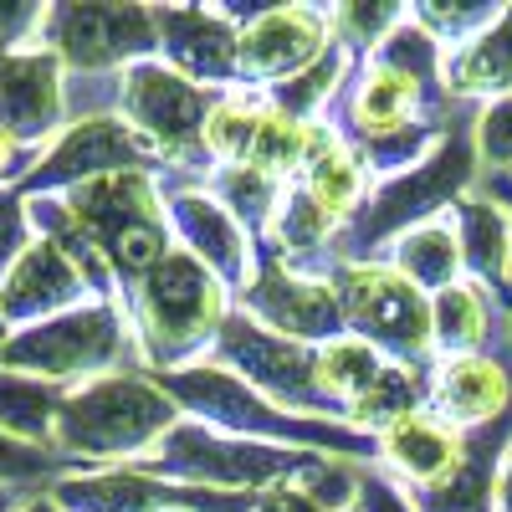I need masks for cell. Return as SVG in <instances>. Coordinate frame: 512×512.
I'll list each match as a JSON object with an SVG mask.
<instances>
[{
  "instance_id": "cell-1",
  "label": "cell",
  "mask_w": 512,
  "mask_h": 512,
  "mask_svg": "<svg viewBox=\"0 0 512 512\" xmlns=\"http://www.w3.org/2000/svg\"><path fill=\"white\" fill-rule=\"evenodd\" d=\"M159 390L241 441H267V446H292V451H349V456H379L374 431H359L349 420H308L272 405L262 390H251L241 374L226 364H190V369H159Z\"/></svg>"
},
{
  "instance_id": "cell-2",
  "label": "cell",
  "mask_w": 512,
  "mask_h": 512,
  "mask_svg": "<svg viewBox=\"0 0 512 512\" xmlns=\"http://www.w3.org/2000/svg\"><path fill=\"white\" fill-rule=\"evenodd\" d=\"M175 425L180 410L159 390V379L98 374L62 400L52 446L77 461H123V456H149Z\"/></svg>"
},
{
  "instance_id": "cell-3",
  "label": "cell",
  "mask_w": 512,
  "mask_h": 512,
  "mask_svg": "<svg viewBox=\"0 0 512 512\" xmlns=\"http://www.w3.org/2000/svg\"><path fill=\"white\" fill-rule=\"evenodd\" d=\"M67 216L88 236L103 262L118 277H149L175 246H169V216L159 210L149 169H123V175H103L67 190Z\"/></svg>"
},
{
  "instance_id": "cell-4",
  "label": "cell",
  "mask_w": 512,
  "mask_h": 512,
  "mask_svg": "<svg viewBox=\"0 0 512 512\" xmlns=\"http://www.w3.org/2000/svg\"><path fill=\"white\" fill-rule=\"evenodd\" d=\"M226 318V282L185 246H175L149 277H139V333L149 364L159 369L200 354L205 344L216 349Z\"/></svg>"
},
{
  "instance_id": "cell-5",
  "label": "cell",
  "mask_w": 512,
  "mask_h": 512,
  "mask_svg": "<svg viewBox=\"0 0 512 512\" xmlns=\"http://www.w3.org/2000/svg\"><path fill=\"white\" fill-rule=\"evenodd\" d=\"M313 451H292V446H267V441H241V436H221L210 425H175L149 456L139 472L149 477H175L185 487H226L241 497H262L272 487H282L297 466Z\"/></svg>"
},
{
  "instance_id": "cell-6",
  "label": "cell",
  "mask_w": 512,
  "mask_h": 512,
  "mask_svg": "<svg viewBox=\"0 0 512 512\" xmlns=\"http://www.w3.org/2000/svg\"><path fill=\"white\" fill-rule=\"evenodd\" d=\"M338 303H344L349 333H359L364 344L379 354H390L395 364H420L436 349L431 333V297L415 282H405L390 262H344L333 272Z\"/></svg>"
},
{
  "instance_id": "cell-7",
  "label": "cell",
  "mask_w": 512,
  "mask_h": 512,
  "mask_svg": "<svg viewBox=\"0 0 512 512\" xmlns=\"http://www.w3.org/2000/svg\"><path fill=\"white\" fill-rule=\"evenodd\" d=\"M216 359L241 374L251 390H262L272 405L308 415V420H338V405L328 400L323 379H318V349L292 344V338L267 333L256 318L231 313L216 333Z\"/></svg>"
},
{
  "instance_id": "cell-8",
  "label": "cell",
  "mask_w": 512,
  "mask_h": 512,
  "mask_svg": "<svg viewBox=\"0 0 512 512\" xmlns=\"http://www.w3.org/2000/svg\"><path fill=\"white\" fill-rule=\"evenodd\" d=\"M477 180V139H461L446 134L441 149L425 159L410 175L390 180L384 190H374L364 200V210L354 216V241L374 246V236H390V231H415L425 221H436V210H451Z\"/></svg>"
},
{
  "instance_id": "cell-9",
  "label": "cell",
  "mask_w": 512,
  "mask_h": 512,
  "mask_svg": "<svg viewBox=\"0 0 512 512\" xmlns=\"http://www.w3.org/2000/svg\"><path fill=\"white\" fill-rule=\"evenodd\" d=\"M118 354H123V318H118V308L93 303V308H72L62 318H47L36 328H21L6 344L0 364L16 374H36L47 384H62L77 374L98 379V369H108Z\"/></svg>"
},
{
  "instance_id": "cell-10",
  "label": "cell",
  "mask_w": 512,
  "mask_h": 512,
  "mask_svg": "<svg viewBox=\"0 0 512 512\" xmlns=\"http://www.w3.org/2000/svg\"><path fill=\"white\" fill-rule=\"evenodd\" d=\"M47 41L62 67L103 72V67H134L159 52V26L144 6H108V0H82V6L47 11Z\"/></svg>"
},
{
  "instance_id": "cell-11",
  "label": "cell",
  "mask_w": 512,
  "mask_h": 512,
  "mask_svg": "<svg viewBox=\"0 0 512 512\" xmlns=\"http://www.w3.org/2000/svg\"><path fill=\"white\" fill-rule=\"evenodd\" d=\"M246 318H256L267 333L308 344V349H323L338 333H349L338 287L323 277H308V272H292L277 251H267L256 262V277L246 287Z\"/></svg>"
},
{
  "instance_id": "cell-12",
  "label": "cell",
  "mask_w": 512,
  "mask_h": 512,
  "mask_svg": "<svg viewBox=\"0 0 512 512\" xmlns=\"http://www.w3.org/2000/svg\"><path fill=\"white\" fill-rule=\"evenodd\" d=\"M210 108H216V93L190 82L169 62H134L123 72V118L134 123L159 154L200 149Z\"/></svg>"
},
{
  "instance_id": "cell-13",
  "label": "cell",
  "mask_w": 512,
  "mask_h": 512,
  "mask_svg": "<svg viewBox=\"0 0 512 512\" xmlns=\"http://www.w3.org/2000/svg\"><path fill=\"white\" fill-rule=\"evenodd\" d=\"M154 159H164V154L134 123H123L113 113H93V118H77L52 144V154L26 175V190H62V185L77 190L103 175H123V169H149Z\"/></svg>"
},
{
  "instance_id": "cell-14",
  "label": "cell",
  "mask_w": 512,
  "mask_h": 512,
  "mask_svg": "<svg viewBox=\"0 0 512 512\" xmlns=\"http://www.w3.org/2000/svg\"><path fill=\"white\" fill-rule=\"evenodd\" d=\"M52 502L62 512H241L256 507V497L236 492H200V487H169L149 472H93V477H67L57 482Z\"/></svg>"
},
{
  "instance_id": "cell-15",
  "label": "cell",
  "mask_w": 512,
  "mask_h": 512,
  "mask_svg": "<svg viewBox=\"0 0 512 512\" xmlns=\"http://www.w3.org/2000/svg\"><path fill=\"white\" fill-rule=\"evenodd\" d=\"M333 16L313 11V6H277L262 11L241 26V52H236V77L246 82H292L297 72H308L328 47H333Z\"/></svg>"
},
{
  "instance_id": "cell-16",
  "label": "cell",
  "mask_w": 512,
  "mask_h": 512,
  "mask_svg": "<svg viewBox=\"0 0 512 512\" xmlns=\"http://www.w3.org/2000/svg\"><path fill=\"white\" fill-rule=\"evenodd\" d=\"M62 123V62L57 52H0V134L36 144Z\"/></svg>"
},
{
  "instance_id": "cell-17",
  "label": "cell",
  "mask_w": 512,
  "mask_h": 512,
  "mask_svg": "<svg viewBox=\"0 0 512 512\" xmlns=\"http://www.w3.org/2000/svg\"><path fill=\"white\" fill-rule=\"evenodd\" d=\"M82 287H88V277L77 272V262L47 236H36L21 262L6 272V282H0V313H6V323H47V318H62L72 313V303L82 297Z\"/></svg>"
},
{
  "instance_id": "cell-18",
  "label": "cell",
  "mask_w": 512,
  "mask_h": 512,
  "mask_svg": "<svg viewBox=\"0 0 512 512\" xmlns=\"http://www.w3.org/2000/svg\"><path fill=\"white\" fill-rule=\"evenodd\" d=\"M164 216H169V231H180L185 251L200 256V262L216 272L226 287H251L256 267H251V241H246V226L231 216V210L216 200V195H205V190H185L164 205Z\"/></svg>"
},
{
  "instance_id": "cell-19",
  "label": "cell",
  "mask_w": 512,
  "mask_h": 512,
  "mask_svg": "<svg viewBox=\"0 0 512 512\" xmlns=\"http://www.w3.org/2000/svg\"><path fill=\"white\" fill-rule=\"evenodd\" d=\"M159 47L169 67L185 72L190 82H226L236 77V52H241V26L226 11H154Z\"/></svg>"
},
{
  "instance_id": "cell-20",
  "label": "cell",
  "mask_w": 512,
  "mask_h": 512,
  "mask_svg": "<svg viewBox=\"0 0 512 512\" xmlns=\"http://www.w3.org/2000/svg\"><path fill=\"white\" fill-rule=\"evenodd\" d=\"M507 400H512V374L482 354L446 359L431 379V415H441L461 436L487 431L497 415H507Z\"/></svg>"
},
{
  "instance_id": "cell-21",
  "label": "cell",
  "mask_w": 512,
  "mask_h": 512,
  "mask_svg": "<svg viewBox=\"0 0 512 512\" xmlns=\"http://www.w3.org/2000/svg\"><path fill=\"white\" fill-rule=\"evenodd\" d=\"M374 441H379V461L390 466V472L410 477L415 492L451 477L461 451H466V436L451 431V425L431 410H410V415L390 420L384 431H374Z\"/></svg>"
},
{
  "instance_id": "cell-22",
  "label": "cell",
  "mask_w": 512,
  "mask_h": 512,
  "mask_svg": "<svg viewBox=\"0 0 512 512\" xmlns=\"http://www.w3.org/2000/svg\"><path fill=\"white\" fill-rule=\"evenodd\" d=\"M451 226L461 241V262L482 287H507L512 282V216L507 205L487 190H466L451 205Z\"/></svg>"
},
{
  "instance_id": "cell-23",
  "label": "cell",
  "mask_w": 512,
  "mask_h": 512,
  "mask_svg": "<svg viewBox=\"0 0 512 512\" xmlns=\"http://www.w3.org/2000/svg\"><path fill=\"white\" fill-rule=\"evenodd\" d=\"M420 93L425 82L400 72L395 62L384 57H369V67L359 72L354 82V98H349V113H354V128L369 139H390V134H405V128H415L420 118Z\"/></svg>"
},
{
  "instance_id": "cell-24",
  "label": "cell",
  "mask_w": 512,
  "mask_h": 512,
  "mask_svg": "<svg viewBox=\"0 0 512 512\" xmlns=\"http://www.w3.org/2000/svg\"><path fill=\"white\" fill-rule=\"evenodd\" d=\"M446 88L461 98H512V6L446 57Z\"/></svg>"
},
{
  "instance_id": "cell-25",
  "label": "cell",
  "mask_w": 512,
  "mask_h": 512,
  "mask_svg": "<svg viewBox=\"0 0 512 512\" xmlns=\"http://www.w3.org/2000/svg\"><path fill=\"white\" fill-rule=\"evenodd\" d=\"M297 185H303L338 226H349L359 210H364V195H369V164H364L359 149H349L338 134H328L323 149L303 164Z\"/></svg>"
},
{
  "instance_id": "cell-26",
  "label": "cell",
  "mask_w": 512,
  "mask_h": 512,
  "mask_svg": "<svg viewBox=\"0 0 512 512\" xmlns=\"http://www.w3.org/2000/svg\"><path fill=\"white\" fill-rule=\"evenodd\" d=\"M405 282H415L420 292H446L461 282L466 262H461V241H456V226H451V210L441 221H425L415 231H405L395 241V262H390Z\"/></svg>"
},
{
  "instance_id": "cell-27",
  "label": "cell",
  "mask_w": 512,
  "mask_h": 512,
  "mask_svg": "<svg viewBox=\"0 0 512 512\" xmlns=\"http://www.w3.org/2000/svg\"><path fill=\"white\" fill-rule=\"evenodd\" d=\"M62 390L36 374H16V369H0V431L41 446L47 451L57 436V410H62Z\"/></svg>"
},
{
  "instance_id": "cell-28",
  "label": "cell",
  "mask_w": 512,
  "mask_h": 512,
  "mask_svg": "<svg viewBox=\"0 0 512 512\" xmlns=\"http://www.w3.org/2000/svg\"><path fill=\"white\" fill-rule=\"evenodd\" d=\"M431 333H436V349L446 359H461V354H477V344L487 338V297H482V282H456L446 292L431 297Z\"/></svg>"
},
{
  "instance_id": "cell-29",
  "label": "cell",
  "mask_w": 512,
  "mask_h": 512,
  "mask_svg": "<svg viewBox=\"0 0 512 512\" xmlns=\"http://www.w3.org/2000/svg\"><path fill=\"white\" fill-rule=\"evenodd\" d=\"M338 236V221L303 190V185H287L277 216H272V241L282 262H308L313 251H323Z\"/></svg>"
},
{
  "instance_id": "cell-30",
  "label": "cell",
  "mask_w": 512,
  "mask_h": 512,
  "mask_svg": "<svg viewBox=\"0 0 512 512\" xmlns=\"http://www.w3.org/2000/svg\"><path fill=\"white\" fill-rule=\"evenodd\" d=\"M210 195H216L246 231H262V226H272V216H277V205H282L287 190H282L277 175H267V169L231 164V169H221V175L210 180Z\"/></svg>"
},
{
  "instance_id": "cell-31",
  "label": "cell",
  "mask_w": 512,
  "mask_h": 512,
  "mask_svg": "<svg viewBox=\"0 0 512 512\" xmlns=\"http://www.w3.org/2000/svg\"><path fill=\"white\" fill-rule=\"evenodd\" d=\"M287 487L303 497V502H313L318 512H354L359 507V487H364V477L359 472H349L338 456H308L297 472L287 477Z\"/></svg>"
},
{
  "instance_id": "cell-32",
  "label": "cell",
  "mask_w": 512,
  "mask_h": 512,
  "mask_svg": "<svg viewBox=\"0 0 512 512\" xmlns=\"http://www.w3.org/2000/svg\"><path fill=\"white\" fill-rule=\"evenodd\" d=\"M344 67H349V47H328L308 72H297L292 82H282V88H272L267 98L287 113V118H303V123H313V113L338 93V77H344Z\"/></svg>"
},
{
  "instance_id": "cell-33",
  "label": "cell",
  "mask_w": 512,
  "mask_h": 512,
  "mask_svg": "<svg viewBox=\"0 0 512 512\" xmlns=\"http://www.w3.org/2000/svg\"><path fill=\"white\" fill-rule=\"evenodd\" d=\"M400 21H405L400 6H338L333 11V26L344 31V41L354 52H374Z\"/></svg>"
},
{
  "instance_id": "cell-34",
  "label": "cell",
  "mask_w": 512,
  "mask_h": 512,
  "mask_svg": "<svg viewBox=\"0 0 512 512\" xmlns=\"http://www.w3.org/2000/svg\"><path fill=\"white\" fill-rule=\"evenodd\" d=\"M31 210L16 200V195H0V282H6V272L21 262V251L31 246Z\"/></svg>"
},
{
  "instance_id": "cell-35",
  "label": "cell",
  "mask_w": 512,
  "mask_h": 512,
  "mask_svg": "<svg viewBox=\"0 0 512 512\" xmlns=\"http://www.w3.org/2000/svg\"><path fill=\"white\" fill-rule=\"evenodd\" d=\"M477 159L487 164H512V98L487 103L482 123H477Z\"/></svg>"
},
{
  "instance_id": "cell-36",
  "label": "cell",
  "mask_w": 512,
  "mask_h": 512,
  "mask_svg": "<svg viewBox=\"0 0 512 512\" xmlns=\"http://www.w3.org/2000/svg\"><path fill=\"white\" fill-rule=\"evenodd\" d=\"M52 466V451L41 446H26L16 436L0 431V482H26V477H41Z\"/></svg>"
},
{
  "instance_id": "cell-37",
  "label": "cell",
  "mask_w": 512,
  "mask_h": 512,
  "mask_svg": "<svg viewBox=\"0 0 512 512\" xmlns=\"http://www.w3.org/2000/svg\"><path fill=\"white\" fill-rule=\"evenodd\" d=\"M359 507H364V512H415V502H410L390 477H364V487H359Z\"/></svg>"
},
{
  "instance_id": "cell-38",
  "label": "cell",
  "mask_w": 512,
  "mask_h": 512,
  "mask_svg": "<svg viewBox=\"0 0 512 512\" xmlns=\"http://www.w3.org/2000/svg\"><path fill=\"white\" fill-rule=\"evenodd\" d=\"M31 26H47L41 6H0V52H16V41H26Z\"/></svg>"
},
{
  "instance_id": "cell-39",
  "label": "cell",
  "mask_w": 512,
  "mask_h": 512,
  "mask_svg": "<svg viewBox=\"0 0 512 512\" xmlns=\"http://www.w3.org/2000/svg\"><path fill=\"white\" fill-rule=\"evenodd\" d=\"M251 512H318L313 502H303V497H297L287 482L282 487H272V492H262V497H256V507Z\"/></svg>"
},
{
  "instance_id": "cell-40",
  "label": "cell",
  "mask_w": 512,
  "mask_h": 512,
  "mask_svg": "<svg viewBox=\"0 0 512 512\" xmlns=\"http://www.w3.org/2000/svg\"><path fill=\"white\" fill-rule=\"evenodd\" d=\"M492 512H512V446L497 466V487H492Z\"/></svg>"
},
{
  "instance_id": "cell-41",
  "label": "cell",
  "mask_w": 512,
  "mask_h": 512,
  "mask_svg": "<svg viewBox=\"0 0 512 512\" xmlns=\"http://www.w3.org/2000/svg\"><path fill=\"white\" fill-rule=\"evenodd\" d=\"M16 154H21V144H16L11 134H0V180L16 175Z\"/></svg>"
},
{
  "instance_id": "cell-42",
  "label": "cell",
  "mask_w": 512,
  "mask_h": 512,
  "mask_svg": "<svg viewBox=\"0 0 512 512\" xmlns=\"http://www.w3.org/2000/svg\"><path fill=\"white\" fill-rule=\"evenodd\" d=\"M492 195L507 205V216H512V180H502V185H492Z\"/></svg>"
},
{
  "instance_id": "cell-43",
  "label": "cell",
  "mask_w": 512,
  "mask_h": 512,
  "mask_svg": "<svg viewBox=\"0 0 512 512\" xmlns=\"http://www.w3.org/2000/svg\"><path fill=\"white\" fill-rule=\"evenodd\" d=\"M21 512H62V507H57V502H52V497H41V502H26V507H21Z\"/></svg>"
},
{
  "instance_id": "cell-44",
  "label": "cell",
  "mask_w": 512,
  "mask_h": 512,
  "mask_svg": "<svg viewBox=\"0 0 512 512\" xmlns=\"http://www.w3.org/2000/svg\"><path fill=\"white\" fill-rule=\"evenodd\" d=\"M0 512H16V492H6V487H0Z\"/></svg>"
},
{
  "instance_id": "cell-45",
  "label": "cell",
  "mask_w": 512,
  "mask_h": 512,
  "mask_svg": "<svg viewBox=\"0 0 512 512\" xmlns=\"http://www.w3.org/2000/svg\"><path fill=\"white\" fill-rule=\"evenodd\" d=\"M6 344H11V333H6V313H0V359H6Z\"/></svg>"
}]
</instances>
